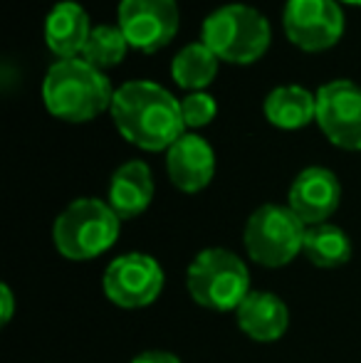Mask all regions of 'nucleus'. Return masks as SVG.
I'll use <instances>...</instances> for the list:
<instances>
[{
    "label": "nucleus",
    "instance_id": "18",
    "mask_svg": "<svg viewBox=\"0 0 361 363\" xmlns=\"http://www.w3.org/2000/svg\"><path fill=\"white\" fill-rule=\"evenodd\" d=\"M221 60L203 43H191L181 50L171 62V77L186 91H203L218 77Z\"/></svg>",
    "mask_w": 361,
    "mask_h": 363
},
{
    "label": "nucleus",
    "instance_id": "20",
    "mask_svg": "<svg viewBox=\"0 0 361 363\" xmlns=\"http://www.w3.org/2000/svg\"><path fill=\"white\" fill-rule=\"evenodd\" d=\"M181 114L186 129H203L218 114V104L208 91H191L181 99Z\"/></svg>",
    "mask_w": 361,
    "mask_h": 363
},
{
    "label": "nucleus",
    "instance_id": "15",
    "mask_svg": "<svg viewBox=\"0 0 361 363\" xmlns=\"http://www.w3.org/2000/svg\"><path fill=\"white\" fill-rule=\"evenodd\" d=\"M154 201V176L144 161H126L111 173L109 206L119 220H131L146 213Z\"/></svg>",
    "mask_w": 361,
    "mask_h": 363
},
{
    "label": "nucleus",
    "instance_id": "19",
    "mask_svg": "<svg viewBox=\"0 0 361 363\" xmlns=\"http://www.w3.org/2000/svg\"><path fill=\"white\" fill-rule=\"evenodd\" d=\"M126 52H129V43H126L119 25H96V28H91L82 57L104 72V69L124 62Z\"/></svg>",
    "mask_w": 361,
    "mask_h": 363
},
{
    "label": "nucleus",
    "instance_id": "22",
    "mask_svg": "<svg viewBox=\"0 0 361 363\" xmlns=\"http://www.w3.org/2000/svg\"><path fill=\"white\" fill-rule=\"evenodd\" d=\"M0 304H3V324H8V321L13 319V311H15V299H13L10 284H0Z\"/></svg>",
    "mask_w": 361,
    "mask_h": 363
},
{
    "label": "nucleus",
    "instance_id": "4",
    "mask_svg": "<svg viewBox=\"0 0 361 363\" xmlns=\"http://www.w3.org/2000/svg\"><path fill=\"white\" fill-rule=\"evenodd\" d=\"M119 233L121 220L109 203L99 198H77L55 218L52 242L65 259L84 262L104 255L119 240Z\"/></svg>",
    "mask_w": 361,
    "mask_h": 363
},
{
    "label": "nucleus",
    "instance_id": "2",
    "mask_svg": "<svg viewBox=\"0 0 361 363\" xmlns=\"http://www.w3.org/2000/svg\"><path fill=\"white\" fill-rule=\"evenodd\" d=\"M114 91L101 69L84 57L57 60L43 82V101L60 121L84 124L111 109Z\"/></svg>",
    "mask_w": 361,
    "mask_h": 363
},
{
    "label": "nucleus",
    "instance_id": "13",
    "mask_svg": "<svg viewBox=\"0 0 361 363\" xmlns=\"http://www.w3.org/2000/svg\"><path fill=\"white\" fill-rule=\"evenodd\" d=\"M89 33L91 25L87 10L74 0L57 3L45 18V43L50 52L57 55V60L82 57Z\"/></svg>",
    "mask_w": 361,
    "mask_h": 363
},
{
    "label": "nucleus",
    "instance_id": "10",
    "mask_svg": "<svg viewBox=\"0 0 361 363\" xmlns=\"http://www.w3.org/2000/svg\"><path fill=\"white\" fill-rule=\"evenodd\" d=\"M317 124L337 148L361 151V86L349 79L319 86Z\"/></svg>",
    "mask_w": 361,
    "mask_h": 363
},
{
    "label": "nucleus",
    "instance_id": "3",
    "mask_svg": "<svg viewBox=\"0 0 361 363\" xmlns=\"http://www.w3.org/2000/svg\"><path fill=\"white\" fill-rule=\"evenodd\" d=\"M201 43L221 62L252 65L267 52L272 30L260 10L243 3H231L213 10L203 20Z\"/></svg>",
    "mask_w": 361,
    "mask_h": 363
},
{
    "label": "nucleus",
    "instance_id": "14",
    "mask_svg": "<svg viewBox=\"0 0 361 363\" xmlns=\"http://www.w3.org/2000/svg\"><path fill=\"white\" fill-rule=\"evenodd\" d=\"M238 326L245 336L260 344L282 339L289 326L287 304L272 291H250L235 311Z\"/></svg>",
    "mask_w": 361,
    "mask_h": 363
},
{
    "label": "nucleus",
    "instance_id": "1",
    "mask_svg": "<svg viewBox=\"0 0 361 363\" xmlns=\"http://www.w3.org/2000/svg\"><path fill=\"white\" fill-rule=\"evenodd\" d=\"M114 126L144 151H169L186 134L181 101L156 82H126L114 91L109 109Z\"/></svg>",
    "mask_w": 361,
    "mask_h": 363
},
{
    "label": "nucleus",
    "instance_id": "11",
    "mask_svg": "<svg viewBox=\"0 0 361 363\" xmlns=\"http://www.w3.org/2000/svg\"><path fill=\"white\" fill-rule=\"evenodd\" d=\"M339 201H342V183L324 166H309L299 171L287 193V208L307 228L327 223L337 213Z\"/></svg>",
    "mask_w": 361,
    "mask_h": 363
},
{
    "label": "nucleus",
    "instance_id": "21",
    "mask_svg": "<svg viewBox=\"0 0 361 363\" xmlns=\"http://www.w3.org/2000/svg\"><path fill=\"white\" fill-rule=\"evenodd\" d=\"M129 363H181V359L169 354V351H144V354L134 356Z\"/></svg>",
    "mask_w": 361,
    "mask_h": 363
},
{
    "label": "nucleus",
    "instance_id": "16",
    "mask_svg": "<svg viewBox=\"0 0 361 363\" xmlns=\"http://www.w3.org/2000/svg\"><path fill=\"white\" fill-rule=\"evenodd\" d=\"M262 111H265V119L282 131L304 129L309 121L317 119V94L299 84L274 86L265 96Z\"/></svg>",
    "mask_w": 361,
    "mask_h": 363
},
{
    "label": "nucleus",
    "instance_id": "12",
    "mask_svg": "<svg viewBox=\"0 0 361 363\" xmlns=\"http://www.w3.org/2000/svg\"><path fill=\"white\" fill-rule=\"evenodd\" d=\"M169 178L183 193H201L216 176V153L198 134H183L166 151Z\"/></svg>",
    "mask_w": 361,
    "mask_h": 363
},
{
    "label": "nucleus",
    "instance_id": "6",
    "mask_svg": "<svg viewBox=\"0 0 361 363\" xmlns=\"http://www.w3.org/2000/svg\"><path fill=\"white\" fill-rule=\"evenodd\" d=\"M307 225L287 206H260L245 223L243 242L252 262L262 267H284L289 264L304 245Z\"/></svg>",
    "mask_w": 361,
    "mask_h": 363
},
{
    "label": "nucleus",
    "instance_id": "8",
    "mask_svg": "<svg viewBox=\"0 0 361 363\" xmlns=\"http://www.w3.org/2000/svg\"><path fill=\"white\" fill-rule=\"evenodd\" d=\"M287 40L302 52H324L344 35V13L337 0H287L282 10Z\"/></svg>",
    "mask_w": 361,
    "mask_h": 363
},
{
    "label": "nucleus",
    "instance_id": "23",
    "mask_svg": "<svg viewBox=\"0 0 361 363\" xmlns=\"http://www.w3.org/2000/svg\"><path fill=\"white\" fill-rule=\"evenodd\" d=\"M337 3H347V5H361V0H337Z\"/></svg>",
    "mask_w": 361,
    "mask_h": 363
},
{
    "label": "nucleus",
    "instance_id": "7",
    "mask_svg": "<svg viewBox=\"0 0 361 363\" xmlns=\"http://www.w3.org/2000/svg\"><path fill=\"white\" fill-rule=\"evenodd\" d=\"M164 269L159 259L146 252H126L111 259L104 269L101 287L119 309H144L164 291Z\"/></svg>",
    "mask_w": 361,
    "mask_h": 363
},
{
    "label": "nucleus",
    "instance_id": "17",
    "mask_svg": "<svg viewBox=\"0 0 361 363\" xmlns=\"http://www.w3.org/2000/svg\"><path fill=\"white\" fill-rule=\"evenodd\" d=\"M302 255L322 269H337L352 259V240L342 228L332 223L312 225L304 233Z\"/></svg>",
    "mask_w": 361,
    "mask_h": 363
},
{
    "label": "nucleus",
    "instance_id": "5",
    "mask_svg": "<svg viewBox=\"0 0 361 363\" xmlns=\"http://www.w3.org/2000/svg\"><path fill=\"white\" fill-rule=\"evenodd\" d=\"M186 287L191 299L203 309L238 311L250 294V272L231 250L206 247L188 264Z\"/></svg>",
    "mask_w": 361,
    "mask_h": 363
},
{
    "label": "nucleus",
    "instance_id": "9",
    "mask_svg": "<svg viewBox=\"0 0 361 363\" xmlns=\"http://www.w3.org/2000/svg\"><path fill=\"white\" fill-rule=\"evenodd\" d=\"M181 13L176 0H121L119 28L129 48L139 52H159L176 38Z\"/></svg>",
    "mask_w": 361,
    "mask_h": 363
}]
</instances>
